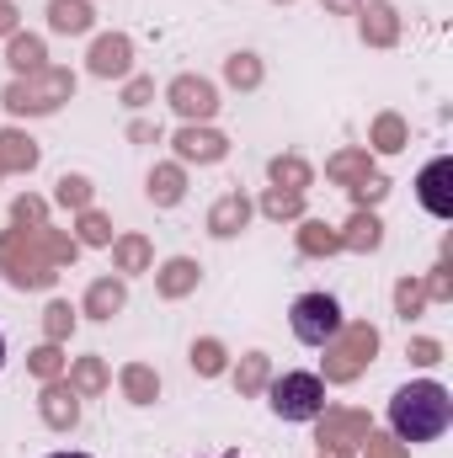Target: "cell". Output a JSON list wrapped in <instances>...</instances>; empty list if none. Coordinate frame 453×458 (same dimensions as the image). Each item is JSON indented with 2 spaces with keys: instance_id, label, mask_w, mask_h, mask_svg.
<instances>
[{
  "instance_id": "cell-1",
  "label": "cell",
  "mask_w": 453,
  "mask_h": 458,
  "mask_svg": "<svg viewBox=\"0 0 453 458\" xmlns=\"http://www.w3.org/2000/svg\"><path fill=\"white\" fill-rule=\"evenodd\" d=\"M453 421V400L443 384H432V378H422V384H406V389H395V400H389V427H395V443H432V437H443Z\"/></svg>"
},
{
  "instance_id": "cell-2",
  "label": "cell",
  "mask_w": 453,
  "mask_h": 458,
  "mask_svg": "<svg viewBox=\"0 0 453 458\" xmlns=\"http://www.w3.org/2000/svg\"><path fill=\"white\" fill-rule=\"evenodd\" d=\"M0 272H5L16 288H54L59 267H54L48 250H43V225L38 229H11V234L0 240Z\"/></svg>"
},
{
  "instance_id": "cell-3",
  "label": "cell",
  "mask_w": 453,
  "mask_h": 458,
  "mask_svg": "<svg viewBox=\"0 0 453 458\" xmlns=\"http://www.w3.org/2000/svg\"><path fill=\"white\" fill-rule=\"evenodd\" d=\"M70 91H75V75L43 64L32 75H16L0 102H5V113H16V117H43V113H54L59 102H70Z\"/></svg>"
},
{
  "instance_id": "cell-4",
  "label": "cell",
  "mask_w": 453,
  "mask_h": 458,
  "mask_svg": "<svg viewBox=\"0 0 453 458\" xmlns=\"http://www.w3.org/2000/svg\"><path fill=\"white\" fill-rule=\"evenodd\" d=\"M267 405L283 421H315L326 411V378L321 373H283L267 378Z\"/></svg>"
},
{
  "instance_id": "cell-5",
  "label": "cell",
  "mask_w": 453,
  "mask_h": 458,
  "mask_svg": "<svg viewBox=\"0 0 453 458\" xmlns=\"http://www.w3.org/2000/svg\"><path fill=\"white\" fill-rule=\"evenodd\" d=\"M373 352H379V331H373L368 320L341 326L337 336L326 342V378H331V384H352V378L373 362Z\"/></svg>"
},
{
  "instance_id": "cell-6",
  "label": "cell",
  "mask_w": 453,
  "mask_h": 458,
  "mask_svg": "<svg viewBox=\"0 0 453 458\" xmlns=\"http://www.w3.org/2000/svg\"><path fill=\"white\" fill-rule=\"evenodd\" d=\"M288 326H294V336H299L304 346H326L346 320H341V304L331 299V293H304V299H294Z\"/></svg>"
},
{
  "instance_id": "cell-7",
  "label": "cell",
  "mask_w": 453,
  "mask_h": 458,
  "mask_svg": "<svg viewBox=\"0 0 453 458\" xmlns=\"http://www.w3.org/2000/svg\"><path fill=\"white\" fill-rule=\"evenodd\" d=\"M166 102L187 117V123H209V117L219 113V91H214V81H203V75H176L171 91H166Z\"/></svg>"
},
{
  "instance_id": "cell-8",
  "label": "cell",
  "mask_w": 453,
  "mask_h": 458,
  "mask_svg": "<svg viewBox=\"0 0 453 458\" xmlns=\"http://www.w3.org/2000/svg\"><path fill=\"white\" fill-rule=\"evenodd\" d=\"M171 144H176V160H182V165H192V160H198V165H214V160L229 155V139L219 128H209V123H187Z\"/></svg>"
},
{
  "instance_id": "cell-9",
  "label": "cell",
  "mask_w": 453,
  "mask_h": 458,
  "mask_svg": "<svg viewBox=\"0 0 453 458\" xmlns=\"http://www.w3.org/2000/svg\"><path fill=\"white\" fill-rule=\"evenodd\" d=\"M416 198H422V208H427L432 219H453V160L449 155H438V160L416 176Z\"/></svg>"
},
{
  "instance_id": "cell-10",
  "label": "cell",
  "mask_w": 453,
  "mask_h": 458,
  "mask_svg": "<svg viewBox=\"0 0 453 458\" xmlns=\"http://www.w3.org/2000/svg\"><path fill=\"white\" fill-rule=\"evenodd\" d=\"M315 421H321L315 443H321V448H341V454H352V448H357V443H363V437L373 432L363 411H321Z\"/></svg>"
},
{
  "instance_id": "cell-11",
  "label": "cell",
  "mask_w": 453,
  "mask_h": 458,
  "mask_svg": "<svg viewBox=\"0 0 453 458\" xmlns=\"http://www.w3.org/2000/svg\"><path fill=\"white\" fill-rule=\"evenodd\" d=\"M86 64H91V75H97V81H123V75L133 70V43H128L123 32H102V38L91 43Z\"/></svg>"
},
{
  "instance_id": "cell-12",
  "label": "cell",
  "mask_w": 453,
  "mask_h": 458,
  "mask_svg": "<svg viewBox=\"0 0 453 458\" xmlns=\"http://www.w3.org/2000/svg\"><path fill=\"white\" fill-rule=\"evenodd\" d=\"M38 416L54 427V432H70L81 421V394L70 389V378H48L43 394H38Z\"/></svg>"
},
{
  "instance_id": "cell-13",
  "label": "cell",
  "mask_w": 453,
  "mask_h": 458,
  "mask_svg": "<svg viewBox=\"0 0 453 458\" xmlns=\"http://www.w3.org/2000/svg\"><path fill=\"white\" fill-rule=\"evenodd\" d=\"M357 16H363L357 27H363V43H368V48H395V43H400V11H395V5L373 0V5H363Z\"/></svg>"
},
{
  "instance_id": "cell-14",
  "label": "cell",
  "mask_w": 453,
  "mask_h": 458,
  "mask_svg": "<svg viewBox=\"0 0 453 458\" xmlns=\"http://www.w3.org/2000/svg\"><path fill=\"white\" fill-rule=\"evenodd\" d=\"M341 234V250H352V256H368V250H379L384 245V225H379V214L373 208H352V219Z\"/></svg>"
},
{
  "instance_id": "cell-15",
  "label": "cell",
  "mask_w": 453,
  "mask_h": 458,
  "mask_svg": "<svg viewBox=\"0 0 453 458\" xmlns=\"http://www.w3.org/2000/svg\"><path fill=\"white\" fill-rule=\"evenodd\" d=\"M245 225H251V198H245V192H225V198L209 208V234H214V240H235Z\"/></svg>"
},
{
  "instance_id": "cell-16",
  "label": "cell",
  "mask_w": 453,
  "mask_h": 458,
  "mask_svg": "<svg viewBox=\"0 0 453 458\" xmlns=\"http://www.w3.org/2000/svg\"><path fill=\"white\" fill-rule=\"evenodd\" d=\"M198 277H203V267H198L192 256H171V261L160 267L155 288H160V299H187V293L198 288Z\"/></svg>"
},
{
  "instance_id": "cell-17",
  "label": "cell",
  "mask_w": 453,
  "mask_h": 458,
  "mask_svg": "<svg viewBox=\"0 0 453 458\" xmlns=\"http://www.w3.org/2000/svg\"><path fill=\"white\" fill-rule=\"evenodd\" d=\"M91 21H97L91 0H48V27H54V32L81 38V32H91Z\"/></svg>"
},
{
  "instance_id": "cell-18",
  "label": "cell",
  "mask_w": 453,
  "mask_h": 458,
  "mask_svg": "<svg viewBox=\"0 0 453 458\" xmlns=\"http://www.w3.org/2000/svg\"><path fill=\"white\" fill-rule=\"evenodd\" d=\"M123 304H128L123 277H97V283L86 288V315H91V320H113Z\"/></svg>"
},
{
  "instance_id": "cell-19",
  "label": "cell",
  "mask_w": 453,
  "mask_h": 458,
  "mask_svg": "<svg viewBox=\"0 0 453 458\" xmlns=\"http://www.w3.org/2000/svg\"><path fill=\"white\" fill-rule=\"evenodd\" d=\"M5 64H11L16 75H32V70H43V64H48V48H43V38H32V32H11Z\"/></svg>"
},
{
  "instance_id": "cell-20",
  "label": "cell",
  "mask_w": 453,
  "mask_h": 458,
  "mask_svg": "<svg viewBox=\"0 0 453 458\" xmlns=\"http://www.w3.org/2000/svg\"><path fill=\"white\" fill-rule=\"evenodd\" d=\"M182 192H187L182 165H155V171H150V203H155V208H176Z\"/></svg>"
},
{
  "instance_id": "cell-21",
  "label": "cell",
  "mask_w": 453,
  "mask_h": 458,
  "mask_svg": "<svg viewBox=\"0 0 453 458\" xmlns=\"http://www.w3.org/2000/svg\"><path fill=\"white\" fill-rule=\"evenodd\" d=\"M326 176L341 182V187H357L363 176H373V160H368V149H341L326 160Z\"/></svg>"
},
{
  "instance_id": "cell-22",
  "label": "cell",
  "mask_w": 453,
  "mask_h": 458,
  "mask_svg": "<svg viewBox=\"0 0 453 458\" xmlns=\"http://www.w3.org/2000/svg\"><path fill=\"white\" fill-rule=\"evenodd\" d=\"M32 165H38V144L27 133L5 128L0 133V171H32Z\"/></svg>"
},
{
  "instance_id": "cell-23",
  "label": "cell",
  "mask_w": 453,
  "mask_h": 458,
  "mask_svg": "<svg viewBox=\"0 0 453 458\" xmlns=\"http://www.w3.org/2000/svg\"><path fill=\"white\" fill-rule=\"evenodd\" d=\"M406 139H411V128H406V117H400V113H379V117H373V133H368V144H373L379 155H395V149H406Z\"/></svg>"
},
{
  "instance_id": "cell-24",
  "label": "cell",
  "mask_w": 453,
  "mask_h": 458,
  "mask_svg": "<svg viewBox=\"0 0 453 458\" xmlns=\"http://www.w3.org/2000/svg\"><path fill=\"white\" fill-rule=\"evenodd\" d=\"M113 261H117V272H150L155 250H150L144 234H117L113 240Z\"/></svg>"
},
{
  "instance_id": "cell-25",
  "label": "cell",
  "mask_w": 453,
  "mask_h": 458,
  "mask_svg": "<svg viewBox=\"0 0 453 458\" xmlns=\"http://www.w3.org/2000/svg\"><path fill=\"white\" fill-rule=\"evenodd\" d=\"M267 378H272V357H267V352H245L240 368H235V389H240V394H261Z\"/></svg>"
},
{
  "instance_id": "cell-26",
  "label": "cell",
  "mask_w": 453,
  "mask_h": 458,
  "mask_svg": "<svg viewBox=\"0 0 453 458\" xmlns=\"http://www.w3.org/2000/svg\"><path fill=\"white\" fill-rule=\"evenodd\" d=\"M267 176H272V187H288V192H304L315 171H310V165H304L299 155H278V160L267 165Z\"/></svg>"
},
{
  "instance_id": "cell-27",
  "label": "cell",
  "mask_w": 453,
  "mask_h": 458,
  "mask_svg": "<svg viewBox=\"0 0 453 458\" xmlns=\"http://www.w3.org/2000/svg\"><path fill=\"white\" fill-rule=\"evenodd\" d=\"M123 394H128L133 405H150V400L160 394V378H155V368H144V362H128V368H123Z\"/></svg>"
},
{
  "instance_id": "cell-28",
  "label": "cell",
  "mask_w": 453,
  "mask_h": 458,
  "mask_svg": "<svg viewBox=\"0 0 453 458\" xmlns=\"http://www.w3.org/2000/svg\"><path fill=\"white\" fill-rule=\"evenodd\" d=\"M299 250L304 256H331V250H341V234L326 219H304V229H299Z\"/></svg>"
},
{
  "instance_id": "cell-29",
  "label": "cell",
  "mask_w": 453,
  "mask_h": 458,
  "mask_svg": "<svg viewBox=\"0 0 453 458\" xmlns=\"http://www.w3.org/2000/svg\"><path fill=\"white\" fill-rule=\"evenodd\" d=\"M70 389H75V394H102V389H107V362H102V357H81V362L70 368Z\"/></svg>"
},
{
  "instance_id": "cell-30",
  "label": "cell",
  "mask_w": 453,
  "mask_h": 458,
  "mask_svg": "<svg viewBox=\"0 0 453 458\" xmlns=\"http://www.w3.org/2000/svg\"><path fill=\"white\" fill-rule=\"evenodd\" d=\"M261 214H267V219H304V192L267 187V198H261Z\"/></svg>"
},
{
  "instance_id": "cell-31",
  "label": "cell",
  "mask_w": 453,
  "mask_h": 458,
  "mask_svg": "<svg viewBox=\"0 0 453 458\" xmlns=\"http://www.w3.org/2000/svg\"><path fill=\"white\" fill-rule=\"evenodd\" d=\"M225 81L240 86V91H256V86H261V59H256V54H229Z\"/></svg>"
},
{
  "instance_id": "cell-32",
  "label": "cell",
  "mask_w": 453,
  "mask_h": 458,
  "mask_svg": "<svg viewBox=\"0 0 453 458\" xmlns=\"http://www.w3.org/2000/svg\"><path fill=\"white\" fill-rule=\"evenodd\" d=\"M54 203H59V208H75V214L91 208V182H86V176H59V182H54Z\"/></svg>"
},
{
  "instance_id": "cell-33",
  "label": "cell",
  "mask_w": 453,
  "mask_h": 458,
  "mask_svg": "<svg viewBox=\"0 0 453 458\" xmlns=\"http://www.w3.org/2000/svg\"><path fill=\"white\" fill-rule=\"evenodd\" d=\"M395 310H400L406 320H416V315L427 310V283H422V277H400V283H395Z\"/></svg>"
},
{
  "instance_id": "cell-34",
  "label": "cell",
  "mask_w": 453,
  "mask_h": 458,
  "mask_svg": "<svg viewBox=\"0 0 453 458\" xmlns=\"http://www.w3.org/2000/svg\"><path fill=\"white\" fill-rule=\"evenodd\" d=\"M81 245H113V219L97 214V208H81V225H75Z\"/></svg>"
},
{
  "instance_id": "cell-35",
  "label": "cell",
  "mask_w": 453,
  "mask_h": 458,
  "mask_svg": "<svg viewBox=\"0 0 453 458\" xmlns=\"http://www.w3.org/2000/svg\"><path fill=\"white\" fill-rule=\"evenodd\" d=\"M70 331H75V310H70L64 299H54V304L43 310V336H48V342H70Z\"/></svg>"
},
{
  "instance_id": "cell-36",
  "label": "cell",
  "mask_w": 453,
  "mask_h": 458,
  "mask_svg": "<svg viewBox=\"0 0 453 458\" xmlns=\"http://www.w3.org/2000/svg\"><path fill=\"white\" fill-rule=\"evenodd\" d=\"M27 368L48 384V378H59L64 373V352H59V342H43L38 352H27Z\"/></svg>"
},
{
  "instance_id": "cell-37",
  "label": "cell",
  "mask_w": 453,
  "mask_h": 458,
  "mask_svg": "<svg viewBox=\"0 0 453 458\" xmlns=\"http://www.w3.org/2000/svg\"><path fill=\"white\" fill-rule=\"evenodd\" d=\"M43 250H48V261H54V267H70V261H75V250H81V240H75V234H64V229L43 225Z\"/></svg>"
},
{
  "instance_id": "cell-38",
  "label": "cell",
  "mask_w": 453,
  "mask_h": 458,
  "mask_svg": "<svg viewBox=\"0 0 453 458\" xmlns=\"http://www.w3.org/2000/svg\"><path fill=\"white\" fill-rule=\"evenodd\" d=\"M192 368H198L203 378H214V373H225V346L214 342V336H203V342H192Z\"/></svg>"
},
{
  "instance_id": "cell-39",
  "label": "cell",
  "mask_w": 453,
  "mask_h": 458,
  "mask_svg": "<svg viewBox=\"0 0 453 458\" xmlns=\"http://www.w3.org/2000/svg\"><path fill=\"white\" fill-rule=\"evenodd\" d=\"M352 192V208H373V203H384V192H389V182L373 171V176H363L357 187H346Z\"/></svg>"
},
{
  "instance_id": "cell-40",
  "label": "cell",
  "mask_w": 453,
  "mask_h": 458,
  "mask_svg": "<svg viewBox=\"0 0 453 458\" xmlns=\"http://www.w3.org/2000/svg\"><path fill=\"white\" fill-rule=\"evenodd\" d=\"M43 214H48V203H43V198H16V208H11L16 229H38V225H43Z\"/></svg>"
},
{
  "instance_id": "cell-41",
  "label": "cell",
  "mask_w": 453,
  "mask_h": 458,
  "mask_svg": "<svg viewBox=\"0 0 453 458\" xmlns=\"http://www.w3.org/2000/svg\"><path fill=\"white\" fill-rule=\"evenodd\" d=\"M363 458H406V443H395V437H379V432H368V437H363Z\"/></svg>"
},
{
  "instance_id": "cell-42",
  "label": "cell",
  "mask_w": 453,
  "mask_h": 458,
  "mask_svg": "<svg viewBox=\"0 0 453 458\" xmlns=\"http://www.w3.org/2000/svg\"><path fill=\"white\" fill-rule=\"evenodd\" d=\"M406 357H411V362H422V368H432V362H443V342H432V336H416V342L406 346Z\"/></svg>"
},
{
  "instance_id": "cell-43",
  "label": "cell",
  "mask_w": 453,
  "mask_h": 458,
  "mask_svg": "<svg viewBox=\"0 0 453 458\" xmlns=\"http://www.w3.org/2000/svg\"><path fill=\"white\" fill-rule=\"evenodd\" d=\"M449 299H453V277H449V261H443V267L427 277V304H449Z\"/></svg>"
},
{
  "instance_id": "cell-44",
  "label": "cell",
  "mask_w": 453,
  "mask_h": 458,
  "mask_svg": "<svg viewBox=\"0 0 453 458\" xmlns=\"http://www.w3.org/2000/svg\"><path fill=\"white\" fill-rule=\"evenodd\" d=\"M150 97H155V81H144V75H133V81L123 86V102H128V107H144Z\"/></svg>"
},
{
  "instance_id": "cell-45",
  "label": "cell",
  "mask_w": 453,
  "mask_h": 458,
  "mask_svg": "<svg viewBox=\"0 0 453 458\" xmlns=\"http://www.w3.org/2000/svg\"><path fill=\"white\" fill-rule=\"evenodd\" d=\"M11 32H16V5L0 0V38H11Z\"/></svg>"
},
{
  "instance_id": "cell-46",
  "label": "cell",
  "mask_w": 453,
  "mask_h": 458,
  "mask_svg": "<svg viewBox=\"0 0 453 458\" xmlns=\"http://www.w3.org/2000/svg\"><path fill=\"white\" fill-rule=\"evenodd\" d=\"M128 139H139V144H150V139H160V128H155V123H133V128H128Z\"/></svg>"
},
{
  "instance_id": "cell-47",
  "label": "cell",
  "mask_w": 453,
  "mask_h": 458,
  "mask_svg": "<svg viewBox=\"0 0 453 458\" xmlns=\"http://www.w3.org/2000/svg\"><path fill=\"white\" fill-rule=\"evenodd\" d=\"M326 11H341V16H357L363 5H357V0H326Z\"/></svg>"
},
{
  "instance_id": "cell-48",
  "label": "cell",
  "mask_w": 453,
  "mask_h": 458,
  "mask_svg": "<svg viewBox=\"0 0 453 458\" xmlns=\"http://www.w3.org/2000/svg\"><path fill=\"white\" fill-rule=\"evenodd\" d=\"M321 458H346V454H341V448H321Z\"/></svg>"
},
{
  "instance_id": "cell-49",
  "label": "cell",
  "mask_w": 453,
  "mask_h": 458,
  "mask_svg": "<svg viewBox=\"0 0 453 458\" xmlns=\"http://www.w3.org/2000/svg\"><path fill=\"white\" fill-rule=\"evenodd\" d=\"M54 458H86V454H54Z\"/></svg>"
},
{
  "instance_id": "cell-50",
  "label": "cell",
  "mask_w": 453,
  "mask_h": 458,
  "mask_svg": "<svg viewBox=\"0 0 453 458\" xmlns=\"http://www.w3.org/2000/svg\"><path fill=\"white\" fill-rule=\"evenodd\" d=\"M0 362H5V336H0Z\"/></svg>"
},
{
  "instance_id": "cell-51",
  "label": "cell",
  "mask_w": 453,
  "mask_h": 458,
  "mask_svg": "<svg viewBox=\"0 0 453 458\" xmlns=\"http://www.w3.org/2000/svg\"><path fill=\"white\" fill-rule=\"evenodd\" d=\"M0 176H5V171H0Z\"/></svg>"
}]
</instances>
